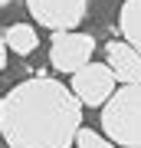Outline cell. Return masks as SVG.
I'll use <instances>...</instances> for the list:
<instances>
[{
  "mask_svg": "<svg viewBox=\"0 0 141 148\" xmlns=\"http://www.w3.org/2000/svg\"><path fill=\"white\" fill-rule=\"evenodd\" d=\"M82 128V102L72 86L33 76L0 95V135L7 148H72Z\"/></svg>",
  "mask_w": 141,
  "mask_h": 148,
  "instance_id": "cell-1",
  "label": "cell"
},
{
  "mask_svg": "<svg viewBox=\"0 0 141 148\" xmlns=\"http://www.w3.org/2000/svg\"><path fill=\"white\" fill-rule=\"evenodd\" d=\"M102 132L115 145L141 148V82L118 86L102 106Z\"/></svg>",
  "mask_w": 141,
  "mask_h": 148,
  "instance_id": "cell-2",
  "label": "cell"
},
{
  "mask_svg": "<svg viewBox=\"0 0 141 148\" xmlns=\"http://www.w3.org/2000/svg\"><path fill=\"white\" fill-rule=\"evenodd\" d=\"M95 53V40L92 33H79V30H56L49 43V66L56 73H76L85 63H92Z\"/></svg>",
  "mask_w": 141,
  "mask_h": 148,
  "instance_id": "cell-3",
  "label": "cell"
},
{
  "mask_svg": "<svg viewBox=\"0 0 141 148\" xmlns=\"http://www.w3.org/2000/svg\"><path fill=\"white\" fill-rule=\"evenodd\" d=\"M115 86H118V79L108 63H85L82 69L72 73V92L79 95L82 106H92V109L105 106L115 92Z\"/></svg>",
  "mask_w": 141,
  "mask_h": 148,
  "instance_id": "cell-4",
  "label": "cell"
},
{
  "mask_svg": "<svg viewBox=\"0 0 141 148\" xmlns=\"http://www.w3.org/2000/svg\"><path fill=\"white\" fill-rule=\"evenodd\" d=\"M89 0H26V13L46 30H76L85 20Z\"/></svg>",
  "mask_w": 141,
  "mask_h": 148,
  "instance_id": "cell-5",
  "label": "cell"
},
{
  "mask_svg": "<svg viewBox=\"0 0 141 148\" xmlns=\"http://www.w3.org/2000/svg\"><path fill=\"white\" fill-rule=\"evenodd\" d=\"M105 63L112 66V73H115V79L121 86L141 82V53L128 40H112L105 46Z\"/></svg>",
  "mask_w": 141,
  "mask_h": 148,
  "instance_id": "cell-6",
  "label": "cell"
},
{
  "mask_svg": "<svg viewBox=\"0 0 141 148\" xmlns=\"http://www.w3.org/2000/svg\"><path fill=\"white\" fill-rule=\"evenodd\" d=\"M118 27H121V40H128L141 53V0H125V3H121Z\"/></svg>",
  "mask_w": 141,
  "mask_h": 148,
  "instance_id": "cell-7",
  "label": "cell"
},
{
  "mask_svg": "<svg viewBox=\"0 0 141 148\" xmlns=\"http://www.w3.org/2000/svg\"><path fill=\"white\" fill-rule=\"evenodd\" d=\"M3 40H7V46L13 49V56H30L33 49L40 46V36H36V30H33L30 23H10V27L3 30Z\"/></svg>",
  "mask_w": 141,
  "mask_h": 148,
  "instance_id": "cell-8",
  "label": "cell"
},
{
  "mask_svg": "<svg viewBox=\"0 0 141 148\" xmlns=\"http://www.w3.org/2000/svg\"><path fill=\"white\" fill-rule=\"evenodd\" d=\"M76 148H115V142H112L108 135L92 132V128H79V135H76Z\"/></svg>",
  "mask_w": 141,
  "mask_h": 148,
  "instance_id": "cell-9",
  "label": "cell"
},
{
  "mask_svg": "<svg viewBox=\"0 0 141 148\" xmlns=\"http://www.w3.org/2000/svg\"><path fill=\"white\" fill-rule=\"evenodd\" d=\"M7 49H10V46H7L3 33H0V73H3V69H7Z\"/></svg>",
  "mask_w": 141,
  "mask_h": 148,
  "instance_id": "cell-10",
  "label": "cell"
},
{
  "mask_svg": "<svg viewBox=\"0 0 141 148\" xmlns=\"http://www.w3.org/2000/svg\"><path fill=\"white\" fill-rule=\"evenodd\" d=\"M7 3H13V0H0V7H7Z\"/></svg>",
  "mask_w": 141,
  "mask_h": 148,
  "instance_id": "cell-11",
  "label": "cell"
}]
</instances>
